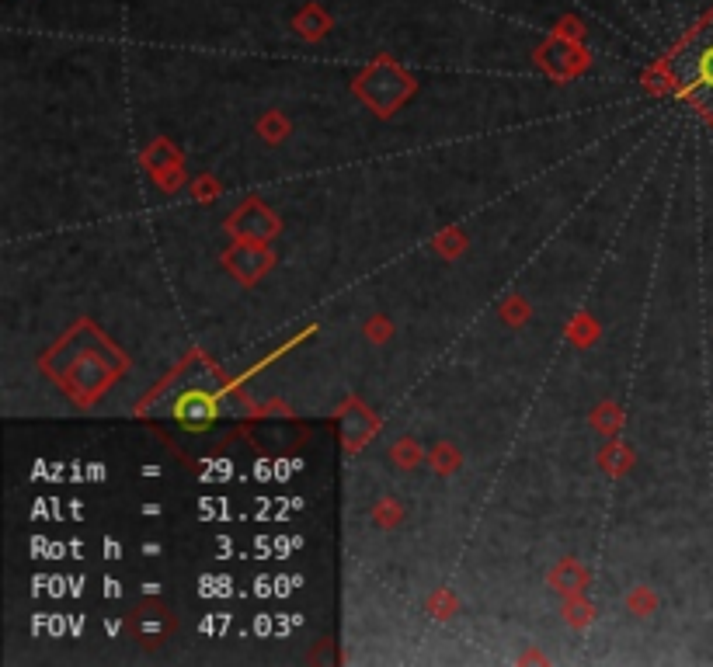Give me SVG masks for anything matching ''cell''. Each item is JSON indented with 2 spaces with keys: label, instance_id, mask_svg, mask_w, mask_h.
Instances as JSON below:
<instances>
[{
  "label": "cell",
  "instance_id": "obj_1",
  "mask_svg": "<svg viewBox=\"0 0 713 667\" xmlns=\"http://www.w3.org/2000/svg\"><path fill=\"white\" fill-rule=\"evenodd\" d=\"M672 80L703 115L713 119V14L686 35L672 56Z\"/></svg>",
  "mask_w": 713,
  "mask_h": 667
}]
</instances>
